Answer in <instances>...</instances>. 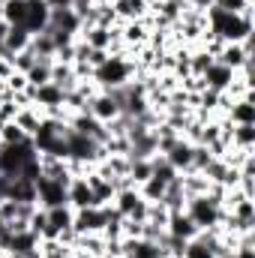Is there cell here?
I'll list each match as a JSON object with an SVG mask.
<instances>
[{
	"instance_id": "obj_1",
	"label": "cell",
	"mask_w": 255,
	"mask_h": 258,
	"mask_svg": "<svg viewBox=\"0 0 255 258\" xmlns=\"http://www.w3.org/2000/svg\"><path fill=\"white\" fill-rule=\"evenodd\" d=\"M204 21H207V36H216L222 42H243L246 36H252V12L231 15L210 6L204 12Z\"/></svg>"
},
{
	"instance_id": "obj_2",
	"label": "cell",
	"mask_w": 255,
	"mask_h": 258,
	"mask_svg": "<svg viewBox=\"0 0 255 258\" xmlns=\"http://www.w3.org/2000/svg\"><path fill=\"white\" fill-rule=\"evenodd\" d=\"M135 72H138V63L129 60V54H108L105 63H99L90 72V81L99 90H117V87H126L135 78Z\"/></svg>"
},
{
	"instance_id": "obj_3",
	"label": "cell",
	"mask_w": 255,
	"mask_h": 258,
	"mask_svg": "<svg viewBox=\"0 0 255 258\" xmlns=\"http://www.w3.org/2000/svg\"><path fill=\"white\" fill-rule=\"evenodd\" d=\"M66 186L69 183H63V180H54V177L39 174L36 177V204L42 210H51V207L66 204Z\"/></svg>"
},
{
	"instance_id": "obj_4",
	"label": "cell",
	"mask_w": 255,
	"mask_h": 258,
	"mask_svg": "<svg viewBox=\"0 0 255 258\" xmlns=\"http://www.w3.org/2000/svg\"><path fill=\"white\" fill-rule=\"evenodd\" d=\"M87 114H93L99 123H111V120L120 117V102L111 90H96L87 99Z\"/></svg>"
},
{
	"instance_id": "obj_5",
	"label": "cell",
	"mask_w": 255,
	"mask_h": 258,
	"mask_svg": "<svg viewBox=\"0 0 255 258\" xmlns=\"http://www.w3.org/2000/svg\"><path fill=\"white\" fill-rule=\"evenodd\" d=\"M105 228V207H81L72 213V231L81 234H102Z\"/></svg>"
},
{
	"instance_id": "obj_6",
	"label": "cell",
	"mask_w": 255,
	"mask_h": 258,
	"mask_svg": "<svg viewBox=\"0 0 255 258\" xmlns=\"http://www.w3.org/2000/svg\"><path fill=\"white\" fill-rule=\"evenodd\" d=\"M120 255L123 258H162L165 249L156 240H144V237H120Z\"/></svg>"
},
{
	"instance_id": "obj_7",
	"label": "cell",
	"mask_w": 255,
	"mask_h": 258,
	"mask_svg": "<svg viewBox=\"0 0 255 258\" xmlns=\"http://www.w3.org/2000/svg\"><path fill=\"white\" fill-rule=\"evenodd\" d=\"M201 81H204V90H216V93H228L234 84H237V72L234 69H228V66L216 63L213 60V66L201 75Z\"/></svg>"
},
{
	"instance_id": "obj_8",
	"label": "cell",
	"mask_w": 255,
	"mask_h": 258,
	"mask_svg": "<svg viewBox=\"0 0 255 258\" xmlns=\"http://www.w3.org/2000/svg\"><path fill=\"white\" fill-rule=\"evenodd\" d=\"M84 180H87V186H90V192H93V201H96V207H108L111 201H114V183L111 180H105L96 168H90L87 174H84Z\"/></svg>"
},
{
	"instance_id": "obj_9",
	"label": "cell",
	"mask_w": 255,
	"mask_h": 258,
	"mask_svg": "<svg viewBox=\"0 0 255 258\" xmlns=\"http://www.w3.org/2000/svg\"><path fill=\"white\" fill-rule=\"evenodd\" d=\"M114 15L117 21H147L150 18V3L147 0H114Z\"/></svg>"
},
{
	"instance_id": "obj_10",
	"label": "cell",
	"mask_w": 255,
	"mask_h": 258,
	"mask_svg": "<svg viewBox=\"0 0 255 258\" xmlns=\"http://www.w3.org/2000/svg\"><path fill=\"white\" fill-rule=\"evenodd\" d=\"M162 156L174 165L177 174H186V171L192 168V141H186V138L180 135V138L168 147V153H162Z\"/></svg>"
},
{
	"instance_id": "obj_11",
	"label": "cell",
	"mask_w": 255,
	"mask_h": 258,
	"mask_svg": "<svg viewBox=\"0 0 255 258\" xmlns=\"http://www.w3.org/2000/svg\"><path fill=\"white\" fill-rule=\"evenodd\" d=\"M66 204H69L72 210L96 207L93 192H90V186H87V180H84V177H72V180H69V186H66Z\"/></svg>"
},
{
	"instance_id": "obj_12",
	"label": "cell",
	"mask_w": 255,
	"mask_h": 258,
	"mask_svg": "<svg viewBox=\"0 0 255 258\" xmlns=\"http://www.w3.org/2000/svg\"><path fill=\"white\" fill-rule=\"evenodd\" d=\"M225 120H228V123H255L252 93L231 99V102H228V108H225Z\"/></svg>"
},
{
	"instance_id": "obj_13",
	"label": "cell",
	"mask_w": 255,
	"mask_h": 258,
	"mask_svg": "<svg viewBox=\"0 0 255 258\" xmlns=\"http://www.w3.org/2000/svg\"><path fill=\"white\" fill-rule=\"evenodd\" d=\"M165 234H171V237H180V240H192V237L198 234V228H195V222L186 216V210H177V213H171V216H168Z\"/></svg>"
},
{
	"instance_id": "obj_14",
	"label": "cell",
	"mask_w": 255,
	"mask_h": 258,
	"mask_svg": "<svg viewBox=\"0 0 255 258\" xmlns=\"http://www.w3.org/2000/svg\"><path fill=\"white\" fill-rule=\"evenodd\" d=\"M42 117H45V111H42L39 105H27V108H18L12 120H15V123L21 126V132H24V135L30 138V135H33V132L39 129V123H42Z\"/></svg>"
},
{
	"instance_id": "obj_15",
	"label": "cell",
	"mask_w": 255,
	"mask_h": 258,
	"mask_svg": "<svg viewBox=\"0 0 255 258\" xmlns=\"http://www.w3.org/2000/svg\"><path fill=\"white\" fill-rule=\"evenodd\" d=\"M51 84H57L63 93H69V90H75L81 81H78V75H75V69H72V63H51Z\"/></svg>"
},
{
	"instance_id": "obj_16",
	"label": "cell",
	"mask_w": 255,
	"mask_h": 258,
	"mask_svg": "<svg viewBox=\"0 0 255 258\" xmlns=\"http://www.w3.org/2000/svg\"><path fill=\"white\" fill-rule=\"evenodd\" d=\"M0 18L9 24V27H21L24 18H27V0H3V9H0Z\"/></svg>"
},
{
	"instance_id": "obj_17",
	"label": "cell",
	"mask_w": 255,
	"mask_h": 258,
	"mask_svg": "<svg viewBox=\"0 0 255 258\" xmlns=\"http://www.w3.org/2000/svg\"><path fill=\"white\" fill-rule=\"evenodd\" d=\"M72 207L69 204H60V207H51V210H45V216H48V228H54L57 234L63 231V228H72Z\"/></svg>"
},
{
	"instance_id": "obj_18",
	"label": "cell",
	"mask_w": 255,
	"mask_h": 258,
	"mask_svg": "<svg viewBox=\"0 0 255 258\" xmlns=\"http://www.w3.org/2000/svg\"><path fill=\"white\" fill-rule=\"evenodd\" d=\"M129 159V156H126ZM153 159V156H150ZM150 159H129V171H126V177H129V183L132 186H141L150 174H153V162Z\"/></svg>"
},
{
	"instance_id": "obj_19",
	"label": "cell",
	"mask_w": 255,
	"mask_h": 258,
	"mask_svg": "<svg viewBox=\"0 0 255 258\" xmlns=\"http://www.w3.org/2000/svg\"><path fill=\"white\" fill-rule=\"evenodd\" d=\"M51 63H54L51 57H39L36 66L27 72V84H30V87H42V84H48V81H51Z\"/></svg>"
},
{
	"instance_id": "obj_20",
	"label": "cell",
	"mask_w": 255,
	"mask_h": 258,
	"mask_svg": "<svg viewBox=\"0 0 255 258\" xmlns=\"http://www.w3.org/2000/svg\"><path fill=\"white\" fill-rule=\"evenodd\" d=\"M150 162H153V174H150V177H156V180H162V183H171V180H177V171H174V165H171L165 156H159V153H156Z\"/></svg>"
},
{
	"instance_id": "obj_21",
	"label": "cell",
	"mask_w": 255,
	"mask_h": 258,
	"mask_svg": "<svg viewBox=\"0 0 255 258\" xmlns=\"http://www.w3.org/2000/svg\"><path fill=\"white\" fill-rule=\"evenodd\" d=\"M213 60H216V57H213L207 48H198L195 54H189V75H198V78H201V75L213 66Z\"/></svg>"
},
{
	"instance_id": "obj_22",
	"label": "cell",
	"mask_w": 255,
	"mask_h": 258,
	"mask_svg": "<svg viewBox=\"0 0 255 258\" xmlns=\"http://www.w3.org/2000/svg\"><path fill=\"white\" fill-rule=\"evenodd\" d=\"M213 9H222L231 15H246V12H252V0H213Z\"/></svg>"
},
{
	"instance_id": "obj_23",
	"label": "cell",
	"mask_w": 255,
	"mask_h": 258,
	"mask_svg": "<svg viewBox=\"0 0 255 258\" xmlns=\"http://www.w3.org/2000/svg\"><path fill=\"white\" fill-rule=\"evenodd\" d=\"M0 141H3V144H24V141H30V138L21 132V126H18L15 120H9V123H3V129H0Z\"/></svg>"
},
{
	"instance_id": "obj_24",
	"label": "cell",
	"mask_w": 255,
	"mask_h": 258,
	"mask_svg": "<svg viewBox=\"0 0 255 258\" xmlns=\"http://www.w3.org/2000/svg\"><path fill=\"white\" fill-rule=\"evenodd\" d=\"M36 60H39V57H36V54H33L30 48H24V51H18V54H15V57H12L9 63H12V69H15V72L27 75V72H30V69L36 66Z\"/></svg>"
},
{
	"instance_id": "obj_25",
	"label": "cell",
	"mask_w": 255,
	"mask_h": 258,
	"mask_svg": "<svg viewBox=\"0 0 255 258\" xmlns=\"http://www.w3.org/2000/svg\"><path fill=\"white\" fill-rule=\"evenodd\" d=\"M180 258H216V252L207 243H201L198 237H192V240H186V249H183Z\"/></svg>"
},
{
	"instance_id": "obj_26",
	"label": "cell",
	"mask_w": 255,
	"mask_h": 258,
	"mask_svg": "<svg viewBox=\"0 0 255 258\" xmlns=\"http://www.w3.org/2000/svg\"><path fill=\"white\" fill-rule=\"evenodd\" d=\"M6 90H9V93H24V90H27V75L12 72V75L6 78Z\"/></svg>"
},
{
	"instance_id": "obj_27",
	"label": "cell",
	"mask_w": 255,
	"mask_h": 258,
	"mask_svg": "<svg viewBox=\"0 0 255 258\" xmlns=\"http://www.w3.org/2000/svg\"><path fill=\"white\" fill-rule=\"evenodd\" d=\"M72 3H75V0H45L48 9H72Z\"/></svg>"
},
{
	"instance_id": "obj_28",
	"label": "cell",
	"mask_w": 255,
	"mask_h": 258,
	"mask_svg": "<svg viewBox=\"0 0 255 258\" xmlns=\"http://www.w3.org/2000/svg\"><path fill=\"white\" fill-rule=\"evenodd\" d=\"M12 72H15V69H12V63H9V60H3V57H0V81H6V78H9V75H12Z\"/></svg>"
},
{
	"instance_id": "obj_29",
	"label": "cell",
	"mask_w": 255,
	"mask_h": 258,
	"mask_svg": "<svg viewBox=\"0 0 255 258\" xmlns=\"http://www.w3.org/2000/svg\"><path fill=\"white\" fill-rule=\"evenodd\" d=\"M6 33H9V24L0 18V45H3V39H6Z\"/></svg>"
},
{
	"instance_id": "obj_30",
	"label": "cell",
	"mask_w": 255,
	"mask_h": 258,
	"mask_svg": "<svg viewBox=\"0 0 255 258\" xmlns=\"http://www.w3.org/2000/svg\"><path fill=\"white\" fill-rule=\"evenodd\" d=\"M96 258H123V255H114V252H102V255H96Z\"/></svg>"
},
{
	"instance_id": "obj_31",
	"label": "cell",
	"mask_w": 255,
	"mask_h": 258,
	"mask_svg": "<svg viewBox=\"0 0 255 258\" xmlns=\"http://www.w3.org/2000/svg\"><path fill=\"white\" fill-rule=\"evenodd\" d=\"M6 231V219H3V213H0V234Z\"/></svg>"
},
{
	"instance_id": "obj_32",
	"label": "cell",
	"mask_w": 255,
	"mask_h": 258,
	"mask_svg": "<svg viewBox=\"0 0 255 258\" xmlns=\"http://www.w3.org/2000/svg\"><path fill=\"white\" fill-rule=\"evenodd\" d=\"M108 3H114V0H108Z\"/></svg>"
}]
</instances>
